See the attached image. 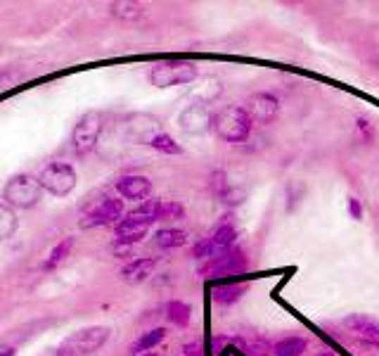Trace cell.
I'll list each match as a JSON object with an SVG mask.
<instances>
[{"label":"cell","mask_w":379,"mask_h":356,"mask_svg":"<svg viewBox=\"0 0 379 356\" xmlns=\"http://www.w3.org/2000/svg\"><path fill=\"white\" fill-rule=\"evenodd\" d=\"M247 271V254L242 247H235L225 254L216 257V259H209L204 266L199 269L201 276H235V274H242Z\"/></svg>","instance_id":"8fae6325"},{"label":"cell","mask_w":379,"mask_h":356,"mask_svg":"<svg viewBox=\"0 0 379 356\" xmlns=\"http://www.w3.org/2000/svg\"><path fill=\"white\" fill-rule=\"evenodd\" d=\"M36 178L43 190L55 197H67L78 183L76 169L69 161H50V164L43 166Z\"/></svg>","instance_id":"5b68a950"},{"label":"cell","mask_w":379,"mask_h":356,"mask_svg":"<svg viewBox=\"0 0 379 356\" xmlns=\"http://www.w3.org/2000/svg\"><path fill=\"white\" fill-rule=\"evenodd\" d=\"M182 354H185V356H204V347H201L199 340H192V342H187V345L182 347Z\"/></svg>","instance_id":"1f68e13d"},{"label":"cell","mask_w":379,"mask_h":356,"mask_svg":"<svg viewBox=\"0 0 379 356\" xmlns=\"http://www.w3.org/2000/svg\"><path fill=\"white\" fill-rule=\"evenodd\" d=\"M142 356H159V354H156V352H149V354H142Z\"/></svg>","instance_id":"d590c367"},{"label":"cell","mask_w":379,"mask_h":356,"mask_svg":"<svg viewBox=\"0 0 379 356\" xmlns=\"http://www.w3.org/2000/svg\"><path fill=\"white\" fill-rule=\"evenodd\" d=\"M123 216H126V211H123V200H119V197H104L102 202H97L93 209L86 214V219L81 221V226H83V228H102V226H116Z\"/></svg>","instance_id":"9c48e42d"},{"label":"cell","mask_w":379,"mask_h":356,"mask_svg":"<svg viewBox=\"0 0 379 356\" xmlns=\"http://www.w3.org/2000/svg\"><path fill=\"white\" fill-rule=\"evenodd\" d=\"M372 345H375V347H377V349H379V340H377V342H372Z\"/></svg>","instance_id":"8d00e7d4"},{"label":"cell","mask_w":379,"mask_h":356,"mask_svg":"<svg viewBox=\"0 0 379 356\" xmlns=\"http://www.w3.org/2000/svg\"><path fill=\"white\" fill-rule=\"evenodd\" d=\"M109 12L116 19H123V22H138V19L145 17L147 8L142 3H130V0H119V3H109Z\"/></svg>","instance_id":"ffe728a7"},{"label":"cell","mask_w":379,"mask_h":356,"mask_svg":"<svg viewBox=\"0 0 379 356\" xmlns=\"http://www.w3.org/2000/svg\"><path fill=\"white\" fill-rule=\"evenodd\" d=\"M154 245L159 250H178L187 245V233L182 228H159L154 233Z\"/></svg>","instance_id":"d6986e66"},{"label":"cell","mask_w":379,"mask_h":356,"mask_svg":"<svg viewBox=\"0 0 379 356\" xmlns=\"http://www.w3.org/2000/svg\"><path fill=\"white\" fill-rule=\"evenodd\" d=\"M244 109L249 112L254 124L268 126V124H273V121L278 119V114H280V100H278L275 93H266V90H261V93H254L251 98L247 100Z\"/></svg>","instance_id":"7c38bea8"},{"label":"cell","mask_w":379,"mask_h":356,"mask_svg":"<svg viewBox=\"0 0 379 356\" xmlns=\"http://www.w3.org/2000/svg\"><path fill=\"white\" fill-rule=\"evenodd\" d=\"M149 147L156 150V152H161V154H182V147L171 138V135L164 133V131L156 133L154 138L149 140Z\"/></svg>","instance_id":"d4e9b609"},{"label":"cell","mask_w":379,"mask_h":356,"mask_svg":"<svg viewBox=\"0 0 379 356\" xmlns=\"http://www.w3.org/2000/svg\"><path fill=\"white\" fill-rule=\"evenodd\" d=\"M164 338H166V328H152V330H147V333H142L140 338L128 347V352H130V356L149 354L152 349H156L161 342H164Z\"/></svg>","instance_id":"ac0fdd59"},{"label":"cell","mask_w":379,"mask_h":356,"mask_svg":"<svg viewBox=\"0 0 379 356\" xmlns=\"http://www.w3.org/2000/svg\"><path fill=\"white\" fill-rule=\"evenodd\" d=\"M346 209H349L354 221H361V219H363V204H361V200H358V197L346 200Z\"/></svg>","instance_id":"f546056e"},{"label":"cell","mask_w":379,"mask_h":356,"mask_svg":"<svg viewBox=\"0 0 379 356\" xmlns=\"http://www.w3.org/2000/svg\"><path fill=\"white\" fill-rule=\"evenodd\" d=\"M318 356H337L335 352H323V354H318Z\"/></svg>","instance_id":"e575fe53"},{"label":"cell","mask_w":379,"mask_h":356,"mask_svg":"<svg viewBox=\"0 0 379 356\" xmlns=\"http://www.w3.org/2000/svg\"><path fill=\"white\" fill-rule=\"evenodd\" d=\"M344 326L351 330L358 338H365V342H377L379 340V321L372 319L368 314H354V316H346Z\"/></svg>","instance_id":"2e32d148"},{"label":"cell","mask_w":379,"mask_h":356,"mask_svg":"<svg viewBox=\"0 0 379 356\" xmlns=\"http://www.w3.org/2000/svg\"><path fill=\"white\" fill-rule=\"evenodd\" d=\"M235 240H237V228H235V223H218L211 235L204 238V240L190 250V257L206 259L209 262V259H216L225 254V252H230L235 247Z\"/></svg>","instance_id":"52a82bcc"},{"label":"cell","mask_w":379,"mask_h":356,"mask_svg":"<svg viewBox=\"0 0 379 356\" xmlns=\"http://www.w3.org/2000/svg\"><path fill=\"white\" fill-rule=\"evenodd\" d=\"M100 135H102V114L90 109V112L81 114V119L76 121L74 131H71V150L78 157H86L97 147L100 142Z\"/></svg>","instance_id":"8992f818"},{"label":"cell","mask_w":379,"mask_h":356,"mask_svg":"<svg viewBox=\"0 0 379 356\" xmlns=\"http://www.w3.org/2000/svg\"><path fill=\"white\" fill-rule=\"evenodd\" d=\"M218 200L228 207V209H237L240 204H244V200H247V190H244V188L230 185V188H228V190H225L223 195H220Z\"/></svg>","instance_id":"4316f807"},{"label":"cell","mask_w":379,"mask_h":356,"mask_svg":"<svg viewBox=\"0 0 379 356\" xmlns=\"http://www.w3.org/2000/svg\"><path fill=\"white\" fill-rule=\"evenodd\" d=\"M228 342H230V340H228V338H223V335H218V338H216V340L211 342V345H213V352L218 354L220 349H223V345H228Z\"/></svg>","instance_id":"d6a6232c"},{"label":"cell","mask_w":379,"mask_h":356,"mask_svg":"<svg viewBox=\"0 0 379 356\" xmlns=\"http://www.w3.org/2000/svg\"><path fill=\"white\" fill-rule=\"evenodd\" d=\"M0 356H15V347L3 345V347H0Z\"/></svg>","instance_id":"836d02e7"},{"label":"cell","mask_w":379,"mask_h":356,"mask_svg":"<svg viewBox=\"0 0 379 356\" xmlns=\"http://www.w3.org/2000/svg\"><path fill=\"white\" fill-rule=\"evenodd\" d=\"M43 200V188L36 176L31 173H17L8 180L3 190V202H8L15 209H31Z\"/></svg>","instance_id":"277c9868"},{"label":"cell","mask_w":379,"mask_h":356,"mask_svg":"<svg viewBox=\"0 0 379 356\" xmlns=\"http://www.w3.org/2000/svg\"><path fill=\"white\" fill-rule=\"evenodd\" d=\"M356 124H358V128H361V133H363L365 142H372V140H375V128H372L370 119H365V116H358Z\"/></svg>","instance_id":"4dcf8cb0"},{"label":"cell","mask_w":379,"mask_h":356,"mask_svg":"<svg viewBox=\"0 0 379 356\" xmlns=\"http://www.w3.org/2000/svg\"><path fill=\"white\" fill-rule=\"evenodd\" d=\"M209 188H211V192L213 195H223V192L230 188V180H228V173L223 169H216L209 173Z\"/></svg>","instance_id":"83f0119b"},{"label":"cell","mask_w":379,"mask_h":356,"mask_svg":"<svg viewBox=\"0 0 379 356\" xmlns=\"http://www.w3.org/2000/svg\"><path fill=\"white\" fill-rule=\"evenodd\" d=\"M166 319L168 323H173L175 328H187L190 319H192V309H190L187 302L171 300L166 304Z\"/></svg>","instance_id":"7402d4cb"},{"label":"cell","mask_w":379,"mask_h":356,"mask_svg":"<svg viewBox=\"0 0 379 356\" xmlns=\"http://www.w3.org/2000/svg\"><path fill=\"white\" fill-rule=\"evenodd\" d=\"M178 221V219H185V207H182L178 200H164L161 202L159 211V221Z\"/></svg>","instance_id":"484cf974"},{"label":"cell","mask_w":379,"mask_h":356,"mask_svg":"<svg viewBox=\"0 0 379 356\" xmlns=\"http://www.w3.org/2000/svg\"><path fill=\"white\" fill-rule=\"evenodd\" d=\"M0 53H3V43H0Z\"/></svg>","instance_id":"74e56055"},{"label":"cell","mask_w":379,"mask_h":356,"mask_svg":"<svg viewBox=\"0 0 379 356\" xmlns=\"http://www.w3.org/2000/svg\"><path fill=\"white\" fill-rule=\"evenodd\" d=\"M306 349H309V340L290 335V338H282L273 345V356H304Z\"/></svg>","instance_id":"44dd1931"},{"label":"cell","mask_w":379,"mask_h":356,"mask_svg":"<svg viewBox=\"0 0 379 356\" xmlns=\"http://www.w3.org/2000/svg\"><path fill=\"white\" fill-rule=\"evenodd\" d=\"M251 116L242 105H225L213 114V128L223 142H244L251 135Z\"/></svg>","instance_id":"6da1fadb"},{"label":"cell","mask_w":379,"mask_h":356,"mask_svg":"<svg viewBox=\"0 0 379 356\" xmlns=\"http://www.w3.org/2000/svg\"><path fill=\"white\" fill-rule=\"evenodd\" d=\"M107 340H109V328L107 326L81 328L57 345L55 356H90V354L100 352Z\"/></svg>","instance_id":"7a4b0ae2"},{"label":"cell","mask_w":379,"mask_h":356,"mask_svg":"<svg viewBox=\"0 0 379 356\" xmlns=\"http://www.w3.org/2000/svg\"><path fill=\"white\" fill-rule=\"evenodd\" d=\"M116 192L123 200H130V202H145V200L152 195V180L142 173H126V176L116 178Z\"/></svg>","instance_id":"5bb4252c"},{"label":"cell","mask_w":379,"mask_h":356,"mask_svg":"<svg viewBox=\"0 0 379 356\" xmlns=\"http://www.w3.org/2000/svg\"><path fill=\"white\" fill-rule=\"evenodd\" d=\"M156 264H159V259H156V257H138V259H130L126 266L121 269V276H123V281L130 283V285L145 283L147 278L152 276V271L156 269Z\"/></svg>","instance_id":"9a60e30c"},{"label":"cell","mask_w":379,"mask_h":356,"mask_svg":"<svg viewBox=\"0 0 379 356\" xmlns=\"http://www.w3.org/2000/svg\"><path fill=\"white\" fill-rule=\"evenodd\" d=\"M199 76V69L194 62L187 60H166L159 62L149 69L147 79L154 88H173V86H185L192 83Z\"/></svg>","instance_id":"3957f363"},{"label":"cell","mask_w":379,"mask_h":356,"mask_svg":"<svg viewBox=\"0 0 379 356\" xmlns=\"http://www.w3.org/2000/svg\"><path fill=\"white\" fill-rule=\"evenodd\" d=\"M247 283H220V285H213L211 288V300L218 304V307H232L237 304L242 297H244Z\"/></svg>","instance_id":"e0dca14e"},{"label":"cell","mask_w":379,"mask_h":356,"mask_svg":"<svg viewBox=\"0 0 379 356\" xmlns=\"http://www.w3.org/2000/svg\"><path fill=\"white\" fill-rule=\"evenodd\" d=\"M244 349L249 356H273V345L266 340H251Z\"/></svg>","instance_id":"f1b7e54d"},{"label":"cell","mask_w":379,"mask_h":356,"mask_svg":"<svg viewBox=\"0 0 379 356\" xmlns=\"http://www.w3.org/2000/svg\"><path fill=\"white\" fill-rule=\"evenodd\" d=\"M19 226L15 207H10L8 202H0V240H10L15 235Z\"/></svg>","instance_id":"603a6c76"},{"label":"cell","mask_w":379,"mask_h":356,"mask_svg":"<svg viewBox=\"0 0 379 356\" xmlns=\"http://www.w3.org/2000/svg\"><path fill=\"white\" fill-rule=\"evenodd\" d=\"M123 131H126V138L130 142H142V145H149V140L154 138L156 133H161L159 119L149 114H133L126 119L123 124Z\"/></svg>","instance_id":"4fadbf2b"},{"label":"cell","mask_w":379,"mask_h":356,"mask_svg":"<svg viewBox=\"0 0 379 356\" xmlns=\"http://www.w3.org/2000/svg\"><path fill=\"white\" fill-rule=\"evenodd\" d=\"M152 223H154L152 219H145V216H138V214L128 211L126 216L114 226V233H116L114 243L123 245V247H133V245H138L142 238L147 235Z\"/></svg>","instance_id":"30bf717a"},{"label":"cell","mask_w":379,"mask_h":356,"mask_svg":"<svg viewBox=\"0 0 379 356\" xmlns=\"http://www.w3.org/2000/svg\"><path fill=\"white\" fill-rule=\"evenodd\" d=\"M74 243H76V238H64V240H60L55 245V247L50 250V254L48 259H45V264H43V269L45 271H50V269H57L60 264L71 254V247H74Z\"/></svg>","instance_id":"cb8c5ba5"},{"label":"cell","mask_w":379,"mask_h":356,"mask_svg":"<svg viewBox=\"0 0 379 356\" xmlns=\"http://www.w3.org/2000/svg\"><path fill=\"white\" fill-rule=\"evenodd\" d=\"M213 109L209 100H192L178 116L180 131L185 135H204L213 128Z\"/></svg>","instance_id":"ba28073f"}]
</instances>
